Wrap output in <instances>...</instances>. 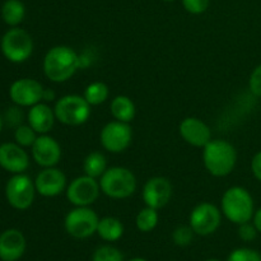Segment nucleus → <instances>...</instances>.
Here are the masks:
<instances>
[{
    "instance_id": "nucleus-19",
    "label": "nucleus",
    "mask_w": 261,
    "mask_h": 261,
    "mask_svg": "<svg viewBox=\"0 0 261 261\" xmlns=\"http://www.w3.org/2000/svg\"><path fill=\"white\" fill-rule=\"evenodd\" d=\"M27 120L28 125L37 134L41 135L47 134L53 129L54 124L56 121V116L54 109H51L47 103L40 102V103L30 107V111L27 114Z\"/></svg>"
},
{
    "instance_id": "nucleus-3",
    "label": "nucleus",
    "mask_w": 261,
    "mask_h": 261,
    "mask_svg": "<svg viewBox=\"0 0 261 261\" xmlns=\"http://www.w3.org/2000/svg\"><path fill=\"white\" fill-rule=\"evenodd\" d=\"M222 214L234 224L251 222L255 214L254 198L247 189L232 186L227 189L221 200Z\"/></svg>"
},
{
    "instance_id": "nucleus-9",
    "label": "nucleus",
    "mask_w": 261,
    "mask_h": 261,
    "mask_svg": "<svg viewBox=\"0 0 261 261\" xmlns=\"http://www.w3.org/2000/svg\"><path fill=\"white\" fill-rule=\"evenodd\" d=\"M221 222L222 211L208 201L198 204L189 217V226L199 236H209L214 233L221 226Z\"/></svg>"
},
{
    "instance_id": "nucleus-25",
    "label": "nucleus",
    "mask_w": 261,
    "mask_h": 261,
    "mask_svg": "<svg viewBox=\"0 0 261 261\" xmlns=\"http://www.w3.org/2000/svg\"><path fill=\"white\" fill-rule=\"evenodd\" d=\"M158 221H160V216H158L157 209L145 206L137 214L135 224L140 232H150L157 227Z\"/></svg>"
},
{
    "instance_id": "nucleus-26",
    "label": "nucleus",
    "mask_w": 261,
    "mask_h": 261,
    "mask_svg": "<svg viewBox=\"0 0 261 261\" xmlns=\"http://www.w3.org/2000/svg\"><path fill=\"white\" fill-rule=\"evenodd\" d=\"M37 133L30 126V125H19L18 127H15L14 130V139L17 144H19L20 147H32L33 143L37 139Z\"/></svg>"
},
{
    "instance_id": "nucleus-21",
    "label": "nucleus",
    "mask_w": 261,
    "mask_h": 261,
    "mask_svg": "<svg viewBox=\"0 0 261 261\" xmlns=\"http://www.w3.org/2000/svg\"><path fill=\"white\" fill-rule=\"evenodd\" d=\"M97 233L105 241L115 242L124 234V224L116 217H105L99 219Z\"/></svg>"
},
{
    "instance_id": "nucleus-8",
    "label": "nucleus",
    "mask_w": 261,
    "mask_h": 261,
    "mask_svg": "<svg viewBox=\"0 0 261 261\" xmlns=\"http://www.w3.org/2000/svg\"><path fill=\"white\" fill-rule=\"evenodd\" d=\"M35 181L24 173H17L9 178L5 186V196L8 203L17 211H25L35 201Z\"/></svg>"
},
{
    "instance_id": "nucleus-2",
    "label": "nucleus",
    "mask_w": 261,
    "mask_h": 261,
    "mask_svg": "<svg viewBox=\"0 0 261 261\" xmlns=\"http://www.w3.org/2000/svg\"><path fill=\"white\" fill-rule=\"evenodd\" d=\"M203 163L214 177H226L233 172L237 163V150L224 139H212L203 148Z\"/></svg>"
},
{
    "instance_id": "nucleus-13",
    "label": "nucleus",
    "mask_w": 261,
    "mask_h": 261,
    "mask_svg": "<svg viewBox=\"0 0 261 261\" xmlns=\"http://www.w3.org/2000/svg\"><path fill=\"white\" fill-rule=\"evenodd\" d=\"M173 188L168 178L163 176H155L149 178L143 186L142 198L145 206L153 209H161L168 204L172 198Z\"/></svg>"
},
{
    "instance_id": "nucleus-22",
    "label": "nucleus",
    "mask_w": 261,
    "mask_h": 261,
    "mask_svg": "<svg viewBox=\"0 0 261 261\" xmlns=\"http://www.w3.org/2000/svg\"><path fill=\"white\" fill-rule=\"evenodd\" d=\"M25 7L20 0H7L2 7L3 20L10 27H17L23 22Z\"/></svg>"
},
{
    "instance_id": "nucleus-34",
    "label": "nucleus",
    "mask_w": 261,
    "mask_h": 261,
    "mask_svg": "<svg viewBox=\"0 0 261 261\" xmlns=\"http://www.w3.org/2000/svg\"><path fill=\"white\" fill-rule=\"evenodd\" d=\"M251 172L254 177L261 182V150L256 153L251 160Z\"/></svg>"
},
{
    "instance_id": "nucleus-5",
    "label": "nucleus",
    "mask_w": 261,
    "mask_h": 261,
    "mask_svg": "<svg viewBox=\"0 0 261 261\" xmlns=\"http://www.w3.org/2000/svg\"><path fill=\"white\" fill-rule=\"evenodd\" d=\"M91 105L83 96L66 94L59 98L54 106L56 120L68 126H79L91 117Z\"/></svg>"
},
{
    "instance_id": "nucleus-40",
    "label": "nucleus",
    "mask_w": 261,
    "mask_h": 261,
    "mask_svg": "<svg viewBox=\"0 0 261 261\" xmlns=\"http://www.w3.org/2000/svg\"><path fill=\"white\" fill-rule=\"evenodd\" d=\"M206 261H221V260H217V259H209V260H206Z\"/></svg>"
},
{
    "instance_id": "nucleus-1",
    "label": "nucleus",
    "mask_w": 261,
    "mask_h": 261,
    "mask_svg": "<svg viewBox=\"0 0 261 261\" xmlns=\"http://www.w3.org/2000/svg\"><path fill=\"white\" fill-rule=\"evenodd\" d=\"M42 68L46 78L54 83H64L81 68V55L70 46H54L46 53Z\"/></svg>"
},
{
    "instance_id": "nucleus-28",
    "label": "nucleus",
    "mask_w": 261,
    "mask_h": 261,
    "mask_svg": "<svg viewBox=\"0 0 261 261\" xmlns=\"http://www.w3.org/2000/svg\"><path fill=\"white\" fill-rule=\"evenodd\" d=\"M194 234H195V232L193 231V228L190 226H178L173 231L172 240L177 246L185 247L191 244V241L194 239Z\"/></svg>"
},
{
    "instance_id": "nucleus-38",
    "label": "nucleus",
    "mask_w": 261,
    "mask_h": 261,
    "mask_svg": "<svg viewBox=\"0 0 261 261\" xmlns=\"http://www.w3.org/2000/svg\"><path fill=\"white\" fill-rule=\"evenodd\" d=\"M2 129H3V117L2 115H0V132H2Z\"/></svg>"
},
{
    "instance_id": "nucleus-11",
    "label": "nucleus",
    "mask_w": 261,
    "mask_h": 261,
    "mask_svg": "<svg viewBox=\"0 0 261 261\" xmlns=\"http://www.w3.org/2000/svg\"><path fill=\"white\" fill-rule=\"evenodd\" d=\"M101 186L97 178L91 176H78L66 186V199L74 206H89L98 199Z\"/></svg>"
},
{
    "instance_id": "nucleus-17",
    "label": "nucleus",
    "mask_w": 261,
    "mask_h": 261,
    "mask_svg": "<svg viewBox=\"0 0 261 261\" xmlns=\"http://www.w3.org/2000/svg\"><path fill=\"white\" fill-rule=\"evenodd\" d=\"M30 166L27 152L17 143H4L0 145V167L10 173H24Z\"/></svg>"
},
{
    "instance_id": "nucleus-12",
    "label": "nucleus",
    "mask_w": 261,
    "mask_h": 261,
    "mask_svg": "<svg viewBox=\"0 0 261 261\" xmlns=\"http://www.w3.org/2000/svg\"><path fill=\"white\" fill-rule=\"evenodd\" d=\"M43 87L32 78H20L13 82L9 88V97L19 107H32L42 102Z\"/></svg>"
},
{
    "instance_id": "nucleus-15",
    "label": "nucleus",
    "mask_w": 261,
    "mask_h": 261,
    "mask_svg": "<svg viewBox=\"0 0 261 261\" xmlns=\"http://www.w3.org/2000/svg\"><path fill=\"white\" fill-rule=\"evenodd\" d=\"M66 176L56 167L43 168L35 178L36 191L43 198H55L66 190Z\"/></svg>"
},
{
    "instance_id": "nucleus-35",
    "label": "nucleus",
    "mask_w": 261,
    "mask_h": 261,
    "mask_svg": "<svg viewBox=\"0 0 261 261\" xmlns=\"http://www.w3.org/2000/svg\"><path fill=\"white\" fill-rule=\"evenodd\" d=\"M56 99V93L54 92V89L50 88H45L43 89V96H42V101H45L46 103L47 102H53Z\"/></svg>"
},
{
    "instance_id": "nucleus-31",
    "label": "nucleus",
    "mask_w": 261,
    "mask_h": 261,
    "mask_svg": "<svg viewBox=\"0 0 261 261\" xmlns=\"http://www.w3.org/2000/svg\"><path fill=\"white\" fill-rule=\"evenodd\" d=\"M249 88L254 96L261 97V64H259L250 74Z\"/></svg>"
},
{
    "instance_id": "nucleus-4",
    "label": "nucleus",
    "mask_w": 261,
    "mask_h": 261,
    "mask_svg": "<svg viewBox=\"0 0 261 261\" xmlns=\"http://www.w3.org/2000/svg\"><path fill=\"white\" fill-rule=\"evenodd\" d=\"M101 191L110 199H127L137 190V177L132 170L122 166L109 167L99 178Z\"/></svg>"
},
{
    "instance_id": "nucleus-6",
    "label": "nucleus",
    "mask_w": 261,
    "mask_h": 261,
    "mask_svg": "<svg viewBox=\"0 0 261 261\" xmlns=\"http://www.w3.org/2000/svg\"><path fill=\"white\" fill-rule=\"evenodd\" d=\"M0 48L5 59L10 63H24L33 53V40L25 30L13 27L2 37Z\"/></svg>"
},
{
    "instance_id": "nucleus-18",
    "label": "nucleus",
    "mask_w": 261,
    "mask_h": 261,
    "mask_svg": "<svg viewBox=\"0 0 261 261\" xmlns=\"http://www.w3.org/2000/svg\"><path fill=\"white\" fill-rule=\"evenodd\" d=\"M25 251V239L18 229H7L0 234V259L17 261Z\"/></svg>"
},
{
    "instance_id": "nucleus-24",
    "label": "nucleus",
    "mask_w": 261,
    "mask_h": 261,
    "mask_svg": "<svg viewBox=\"0 0 261 261\" xmlns=\"http://www.w3.org/2000/svg\"><path fill=\"white\" fill-rule=\"evenodd\" d=\"M109 86L103 82H92L84 89L83 97L91 106H98L109 99Z\"/></svg>"
},
{
    "instance_id": "nucleus-32",
    "label": "nucleus",
    "mask_w": 261,
    "mask_h": 261,
    "mask_svg": "<svg viewBox=\"0 0 261 261\" xmlns=\"http://www.w3.org/2000/svg\"><path fill=\"white\" fill-rule=\"evenodd\" d=\"M257 229L255 227L254 223H250V222H246V223H242L239 226V236L242 241H254L257 236Z\"/></svg>"
},
{
    "instance_id": "nucleus-20",
    "label": "nucleus",
    "mask_w": 261,
    "mask_h": 261,
    "mask_svg": "<svg viewBox=\"0 0 261 261\" xmlns=\"http://www.w3.org/2000/svg\"><path fill=\"white\" fill-rule=\"evenodd\" d=\"M110 111H111L112 117L117 121L127 122L133 121L137 114V107L133 99L130 97L124 96V94H119V96L114 97L110 105Z\"/></svg>"
},
{
    "instance_id": "nucleus-29",
    "label": "nucleus",
    "mask_w": 261,
    "mask_h": 261,
    "mask_svg": "<svg viewBox=\"0 0 261 261\" xmlns=\"http://www.w3.org/2000/svg\"><path fill=\"white\" fill-rule=\"evenodd\" d=\"M227 261H261V254L252 249H236L229 254Z\"/></svg>"
},
{
    "instance_id": "nucleus-37",
    "label": "nucleus",
    "mask_w": 261,
    "mask_h": 261,
    "mask_svg": "<svg viewBox=\"0 0 261 261\" xmlns=\"http://www.w3.org/2000/svg\"><path fill=\"white\" fill-rule=\"evenodd\" d=\"M129 261H147V260L142 259V257H134V259H132V260H129Z\"/></svg>"
},
{
    "instance_id": "nucleus-30",
    "label": "nucleus",
    "mask_w": 261,
    "mask_h": 261,
    "mask_svg": "<svg viewBox=\"0 0 261 261\" xmlns=\"http://www.w3.org/2000/svg\"><path fill=\"white\" fill-rule=\"evenodd\" d=\"M181 2L186 12L194 15L203 14L211 5V0H181Z\"/></svg>"
},
{
    "instance_id": "nucleus-39",
    "label": "nucleus",
    "mask_w": 261,
    "mask_h": 261,
    "mask_svg": "<svg viewBox=\"0 0 261 261\" xmlns=\"http://www.w3.org/2000/svg\"><path fill=\"white\" fill-rule=\"evenodd\" d=\"M163 2H167V3H171V2H176V0H163Z\"/></svg>"
},
{
    "instance_id": "nucleus-7",
    "label": "nucleus",
    "mask_w": 261,
    "mask_h": 261,
    "mask_svg": "<svg viewBox=\"0 0 261 261\" xmlns=\"http://www.w3.org/2000/svg\"><path fill=\"white\" fill-rule=\"evenodd\" d=\"M99 218L89 206H75L64 219L65 231L74 239L84 240L97 233Z\"/></svg>"
},
{
    "instance_id": "nucleus-33",
    "label": "nucleus",
    "mask_w": 261,
    "mask_h": 261,
    "mask_svg": "<svg viewBox=\"0 0 261 261\" xmlns=\"http://www.w3.org/2000/svg\"><path fill=\"white\" fill-rule=\"evenodd\" d=\"M22 120H23V114L22 111H20L19 106L8 109L7 114H5V122H7L9 126L18 127L19 125H22Z\"/></svg>"
},
{
    "instance_id": "nucleus-16",
    "label": "nucleus",
    "mask_w": 261,
    "mask_h": 261,
    "mask_svg": "<svg viewBox=\"0 0 261 261\" xmlns=\"http://www.w3.org/2000/svg\"><path fill=\"white\" fill-rule=\"evenodd\" d=\"M178 133L188 144L204 148L212 140L211 127L198 117H186L178 125Z\"/></svg>"
},
{
    "instance_id": "nucleus-23",
    "label": "nucleus",
    "mask_w": 261,
    "mask_h": 261,
    "mask_svg": "<svg viewBox=\"0 0 261 261\" xmlns=\"http://www.w3.org/2000/svg\"><path fill=\"white\" fill-rule=\"evenodd\" d=\"M107 160L103 153L91 152L83 162L84 175L91 176L93 178H101V176L107 170Z\"/></svg>"
},
{
    "instance_id": "nucleus-10",
    "label": "nucleus",
    "mask_w": 261,
    "mask_h": 261,
    "mask_svg": "<svg viewBox=\"0 0 261 261\" xmlns=\"http://www.w3.org/2000/svg\"><path fill=\"white\" fill-rule=\"evenodd\" d=\"M133 140L132 126L127 122L110 121L99 133V143L110 153H121L130 147Z\"/></svg>"
},
{
    "instance_id": "nucleus-36",
    "label": "nucleus",
    "mask_w": 261,
    "mask_h": 261,
    "mask_svg": "<svg viewBox=\"0 0 261 261\" xmlns=\"http://www.w3.org/2000/svg\"><path fill=\"white\" fill-rule=\"evenodd\" d=\"M252 223L255 224V227H256V229H257V232H259V233H261V208L260 209H257L256 212H255V214H254V218H252Z\"/></svg>"
},
{
    "instance_id": "nucleus-14",
    "label": "nucleus",
    "mask_w": 261,
    "mask_h": 261,
    "mask_svg": "<svg viewBox=\"0 0 261 261\" xmlns=\"http://www.w3.org/2000/svg\"><path fill=\"white\" fill-rule=\"evenodd\" d=\"M35 162L42 168L55 167L61 160V147L55 138L47 134L38 135L31 147Z\"/></svg>"
},
{
    "instance_id": "nucleus-27",
    "label": "nucleus",
    "mask_w": 261,
    "mask_h": 261,
    "mask_svg": "<svg viewBox=\"0 0 261 261\" xmlns=\"http://www.w3.org/2000/svg\"><path fill=\"white\" fill-rule=\"evenodd\" d=\"M92 261H124V256L116 247L105 245L94 251Z\"/></svg>"
}]
</instances>
